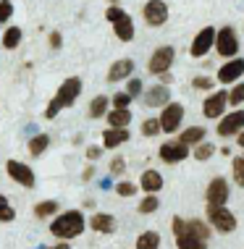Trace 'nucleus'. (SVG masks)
Masks as SVG:
<instances>
[{"label":"nucleus","mask_w":244,"mask_h":249,"mask_svg":"<svg viewBox=\"0 0 244 249\" xmlns=\"http://www.w3.org/2000/svg\"><path fill=\"white\" fill-rule=\"evenodd\" d=\"M158 205H160V202H158V194H147V197L139 202V213H142V215H150V213L158 210Z\"/></svg>","instance_id":"30"},{"label":"nucleus","mask_w":244,"mask_h":249,"mask_svg":"<svg viewBox=\"0 0 244 249\" xmlns=\"http://www.w3.org/2000/svg\"><path fill=\"white\" fill-rule=\"evenodd\" d=\"M189 158V144H184L179 139V142H166L160 147V160L163 163H181V160Z\"/></svg>","instance_id":"13"},{"label":"nucleus","mask_w":244,"mask_h":249,"mask_svg":"<svg viewBox=\"0 0 244 249\" xmlns=\"http://www.w3.org/2000/svg\"><path fill=\"white\" fill-rule=\"evenodd\" d=\"M142 16H145L147 26H163L168 21V5L163 3V0H147L145 8H142Z\"/></svg>","instance_id":"9"},{"label":"nucleus","mask_w":244,"mask_h":249,"mask_svg":"<svg viewBox=\"0 0 244 249\" xmlns=\"http://www.w3.org/2000/svg\"><path fill=\"white\" fill-rule=\"evenodd\" d=\"M173 58H176V50L171 48V45H160V48L152 53L150 63H147V71L150 73H166L168 69H171Z\"/></svg>","instance_id":"8"},{"label":"nucleus","mask_w":244,"mask_h":249,"mask_svg":"<svg viewBox=\"0 0 244 249\" xmlns=\"http://www.w3.org/2000/svg\"><path fill=\"white\" fill-rule=\"evenodd\" d=\"M50 48H53V50L60 48V35H58V32H53V35H50Z\"/></svg>","instance_id":"43"},{"label":"nucleus","mask_w":244,"mask_h":249,"mask_svg":"<svg viewBox=\"0 0 244 249\" xmlns=\"http://www.w3.org/2000/svg\"><path fill=\"white\" fill-rule=\"evenodd\" d=\"M192 87H194V89H210V87H213V79H207V76H194V79H192Z\"/></svg>","instance_id":"38"},{"label":"nucleus","mask_w":244,"mask_h":249,"mask_svg":"<svg viewBox=\"0 0 244 249\" xmlns=\"http://www.w3.org/2000/svg\"><path fill=\"white\" fill-rule=\"evenodd\" d=\"M171 228H173L176 247H179V249H207V241H205V239L192 236V233L187 231V220H184V218H179V215H176Z\"/></svg>","instance_id":"4"},{"label":"nucleus","mask_w":244,"mask_h":249,"mask_svg":"<svg viewBox=\"0 0 244 249\" xmlns=\"http://www.w3.org/2000/svg\"><path fill=\"white\" fill-rule=\"evenodd\" d=\"M242 73H244V58H228V63H223L218 69V82L234 84L242 79Z\"/></svg>","instance_id":"12"},{"label":"nucleus","mask_w":244,"mask_h":249,"mask_svg":"<svg viewBox=\"0 0 244 249\" xmlns=\"http://www.w3.org/2000/svg\"><path fill=\"white\" fill-rule=\"evenodd\" d=\"M205 197H207V205H226L228 202V181L226 178H213Z\"/></svg>","instance_id":"15"},{"label":"nucleus","mask_w":244,"mask_h":249,"mask_svg":"<svg viewBox=\"0 0 244 249\" xmlns=\"http://www.w3.org/2000/svg\"><path fill=\"white\" fill-rule=\"evenodd\" d=\"M181 121H184V105L179 103H168L166 107H163L160 113V126L166 134H176L181 126Z\"/></svg>","instance_id":"7"},{"label":"nucleus","mask_w":244,"mask_h":249,"mask_svg":"<svg viewBox=\"0 0 244 249\" xmlns=\"http://www.w3.org/2000/svg\"><path fill=\"white\" fill-rule=\"evenodd\" d=\"M81 231H84V215L79 210H66L63 215H58L50 223V233L58 236L60 241L76 239V236H81Z\"/></svg>","instance_id":"2"},{"label":"nucleus","mask_w":244,"mask_h":249,"mask_svg":"<svg viewBox=\"0 0 244 249\" xmlns=\"http://www.w3.org/2000/svg\"><path fill=\"white\" fill-rule=\"evenodd\" d=\"M228 103V95L226 92H213L207 100H205V105H202V113H205V118H221V110L226 107Z\"/></svg>","instance_id":"16"},{"label":"nucleus","mask_w":244,"mask_h":249,"mask_svg":"<svg viewBox=\"0 0 244 249\" xmlns=\"http://www.w3.org/2000/svg\"><path fill=\"white\" fill-rule=\"evenodd\" d=\"M139 186L147 194H158L163 189V176L158 171H145V173H142V178H139Z\"/></svg>","instance_id":"21"},{"label":"nucleus","mask_w":244,"mask_h":249,"mask_svg":"<svg viewBox=\"0 0 244 249\" xmlns=\"http://www.w3.org/2000/svg\"><path fill=\"white\" fill-rule=\"evenodd\" d=\"M124 158H116V160H113V163H111V173H121V171H124Z\"/></svg>","instance_id":"41"},{"label":"nucleus","mask_w":244,"mask_h":249,"mask_svg":"<svg viewBox=\"0 0 244 249\" xmlns=\"http://www.w3.org/2000/svg\"><path fill=\"white\" fill-rule=\"evenodd\" d=\"M215 50H218L223 58H236L239 37H236L234 26H221V29L215 32Z\"/></svg>","instance_id":"6"},{"label":"nucleus","mask_w":244,"mask_h":249,"mask_svg":"<svg viewBox=\"0 0 244 249\" xmlns=\"http://www.w3.org/2000/svg\"><path fill=\"white\" fill-rule=\"evenodd\" d=\"M129 103H131V95H129V92H118V95L113 97V105L116 107H129Z\"/></svg>","instance_id":"39"},{"label":"nucleus","mask_w":244,"mask_h":249,"mask_svg":"<svg viewBox=\"0 0 244 249\" xmlns=\"http://www.w3.org/2000/svg\"><path fill=\"white\" fill-rule=\"evenodd\" d=\"M108 3H111V5H118V0H108Z\"/></svg>","instance_id":"46"},{"label":"nucleus","mask_w":244,"mask_h":249,"mask_svg":"<svg viewBox=\"0 0 244 249\" xmlns=\"http://www.w3.org/2000/svg\"><path fill=\"white\" fill-rule=\"evenodd\" d=\"M239 131H244V110H234L226 118H221V124H218L221 137H234Z\"/></svg>","instance_id":"14"},{"label":"nucleus","mask_w":244,"mask_h":249,"mask_svg":"<svg viewBox=\"0 0 244 249\" xmlns=\"http://www.w3.org/2000/svg\"><path fill=\"white\" fill-rule=\"evenodd\" d=\"M19 42H21V26H8L3 35V48L13 50V48H19Z\"/></svg>","instance_id":"25"},{"label":"nucleus","mask_w":244,"mask_h":249,"mask_svg":"<svg viewBox=\"0 0 244 249\" xmlns=\"http://www.w3.org/2000/svg\"><path fill=\"white\" fill-rule=\"evenodd\" d=\"M131 71H134V60L121 58V60H116V63L111 66V71H108V82L116 84V82H121V79L131 76Z\"/></svg>","instance_id":"18"},{"label":"nucleus","mask_w":244,"mask_h":249,"mask_svg":"<svg viewBox=\"0 0 244 249\" xmlns=\"http://www.w3.org/2000/svg\"><path fill=\"white\" fill-rule=\"evenodd\" d=\"M213 48H215V29H213V26H205V29H202L200 35L194 37V42H192V48H189V53H192L194 58H202V55H207Z\"/></svg>","instance_id":"11"},{"label":"nucleus","mask_w":244,"mask_h":249,"mask_svg":"<svg viewBox=\"0 0 244 249\" xmlns=\"http://www.w3.org/2000/svg\"><path fill=\"white\" fill-rule=\"evenodd\" d=\"M145 103L150 105V107L168 105V103H171V89H168V87H163V84H155V87H150V89H147Z\"/></svg>","instance_id":"17"},{"label":"nucleus","mask_w":244,"mask_h":249,"mask_svg":"<svg viewBox=\"0 0 244 249\" xmlns=\"http://www.w3.org/2000/svg\"><path fill=\"white\" fill-rule=\"evenodd\" d=\"M228 103H231V105H242V103H244V82L236 84L234 89H231V95H228Z\"/></svg>","instance_id":"34"},{"label":"nucleus","mask_w":244,"mask_h":249,"mask_svg":"<svg viewBox=\"0 0 244 249\" xmlns=\"http://www.w3.org/2000/svg\"><path fill=\"white\" fill-rule=\"evenodd\" d=\"M179 139L184 144H200L202 139H205V129H202V126H189L187 131H181Z\"/></svg>","instance_id":"24"},{"label":"nucleus","mask_w":244,"mask_h":249,"mask_svg":"<svg viewBox=\"0 0 244 249\" xmlns=\"http://www.w3.org/2000/svg\"><path fill=\"white\" fill-rule=\"evenodd\" d=\"M100 155H103V150H100V147H90V150H87V158H90V160H97Z\"/></svg>","instance_id":"42"},{"label":"nucleus","mask_w":244,"mask_h":249,"mask_svg":"<svg viewBox=\"0 0 244 249\" xmlns=\"http://www.w3.org/2000/svg\"><path fill=\"white\" fill-rule=\"evenodd\" d=\"M213 152H215V147L213 144H207V142H200V144H194V158L197 160H210L213 158Z\"/></svg>","instance_id":"32"},{"label":"nucleus","mask_w":244,"mask_h":249,"mask_svg":"<svg viewBox=\"0 0 244 249\" xmlns=\"http://www.w3.org/2000/svg\"><path fill=\"white\" fill-rule=\"evenodd\" d=\"M81 95V79L79 76H71L66 79L63 84L58 87L56 97L47 103V110H45V118H56L63 107H71L74 103H76V97Z\"/></svg>","instance_id":"1"},{"label":"nucleus","mask_w":244,"mask_h":249,"mask_svg":"<svg viewBox=\"0 0 244 249\" xmlns=\"http://www.w3.org/2000/svg\"><path fill=\"white\" fill-rule=\"evenodd\" d=\"M129 121H131V110H129V107H116V110L108 113V124L118 126V129H126Z\"/></svg>","instance_id":"22"},{"label":"nucleus","mask_w":244,"mask_h":249,"mask_svg":"<svg viewBox=\"0 0 244 249\" xmlns=\"http://www.w3.org/2000/svg\"><path fill=\"white\" fill-rule=\"evenodd\" d=\"M13 218H16V210H13V207L8 205V199L0 194V220H3V223H11Z\"/></svg>","instance_id":"33"},{"label":"nucleus","mask_w":244,"mask_h":249,"mask_svg":"<svg viewBox=\"0 0 244 249\" xmlns=\"http://www.w3.org/2000/svg\"><path fill=\"white\" fill-rule=\"evenodd\" d=\"M108 103H111V100H108L105 95H97L90 103V118H103L105 116V110H108Z\"/></svg>","instance_id":"26"},{"label":"nucleus","mask_w":244,"mask_h":249,"mask_svg":"<svg viewBox=\"0 0 244 249\" xmlns=\"http://www.w3.org/2000/svg\"><path fill=\"white\" fill-rule=\"evenodd\" d=\"M207 220H210V226L223 233H231L236 228V218L231 210H226V205H207Z\"/></svg>","instance_id":"5"},{"label":"nucleus","mask_w":244,"mask_h":249,"mask_svg":"<svg viewBox=\"0 0 244 249\" xmlns=\"http://www.w3.org/2000/svg\"><path fill=\"white\" fill-rule=\"evenodd\" d=\"M160 131H163L160 118H147L145 124H142V134H145V137H158Z\"/></svg>","instance_id":"31"},{"label":"nucleus","mask_w":244,"mask_h":249,"mask_svg":"<svg viewBox=\"0 0 244 249\" xmlns=\"http://www.w3.org/2000/svg\"><path fill=\"white\" fill-rule=\"evenodd\" d=\"M137 249H160L158 231H145L142 236H137Z\"/></svg>","instance_id":"23"},{"label":"nucleus","mask_w":244,"mask_h":249,"mask_svg":"<svg viewBox=\"0 0 244 249\" xmlns=\"http://www.w3.org/2000/svg\"><path fill=\"white\" fill-rule=\"evenodd\" d=\"M116 194H121V197H131V194H137V186L129 184V181H121V184L116 186Z\"/></svg>","instance_id":"37"},{"label":"nucleus","mask_w":244,"mask_h":249,"mask_svg":"<svg viewBox=\"0 0 244 249\" xmlns=\"http://www.w3.org/2000/svg\"><path fill=\"white\" fill-rule=\"evenodd\" d=\"M13 16V3L11 0H0V24H5Z\"/></svg>","instance_id":"36"},{"label":"nucleus","mask_w":244,"mask_h":249,"mask_svg":"<svg viewBox=\"0 0 244 249\" xmlns=\"http://www.w3.org/2000/svg\"><path fill=\"white\" fill-rule=\"evenodd\" d=\"M50 249H69V244H66V241H60V244H56V247H50Z\"/></svg>","instance_id":"44"},{"label":"nucleus","mask_w":244,"mask_h":249,"mask_svg":"<svg viewBox=\"0 0 244 249\" xmlns=\"http://www.w3.org/2000/svg\"><path fill=\"white\" fill-rule=\"evenodd\" d=\"M187 231L192 233V236L205 239V241H207V236H210V226L202 223V220H187Z\"/></svg>","instance_id":"28"},{"label":"nucleus","mask_w":244,"mask_h":249,"mask_svg":"<svg viewBox=\"0 0 244 249\" xmlns=\"http://www.w3.org/2000/svg\"><path fill=\"white\" fill-rule=\"evenodd\" d=\"M47 144H50V137H47V134H37V137H32V142H29V155L39 158V155L47 150Z\"/></svg>","instance_id":"27"},{"label":"nucleus","mask_w":244,"mask_h":249,"mask_svg":"<svg viewBox=\"0 0 244 249\" xmlns=\"http://www.w3.org/2000/svg\"><path fill=\"white\" fill-rule=\"evenodd\" d=\"M90 226H92V231H97V233H113L116 231V218L108 215V213H97V215H92Z\"/></svg>","instance_id":"20"},{"label":"nucleus","mask_w":244,"mask_h":249,"mask_svg":"<svg viewBox=\"0 0 244 249\" xmlns=\"http://www.w3.org/2000/svg\"><path fill=\"white\" fill-rule=\"evenodd\" d=\"M105 18L113 24V32H116V37L121 39V42H131L134 39V21L121 5H108Z\"/></svg>","instance_id":"3"},{"label":"nucleus","mask_w":244,"mask_h":249,"mask_svg":"<svg viewBox=\"0 0 244 249\" xmlns=\"http://www.w3.org/2000/svg\"><path fill=\"white\" fill-rule=\"evenodd\" d=\"M126 89H129V95H131V97H137L142 92V82H139V79H131V82L126 84Z\"/></svg>","instance_id":"40"},{"label":"nucleus","mask_w":244,"mask_h":249,"mask_svg":"<svg viewBox=\"0 0 244 249\" xmlns=\"http://www.w3.org/2000/svg\"><path fill=\"white\" fill-rule=\"evenodd\" d=\"M58 213V202L56 199H47V202H39V205H35V215L37 218H47V215Z\"/></svg>","instance_id":"29"},{"label":"nucleus","mask_w":244,"mask_h":249,"mask_svg":"<svg viewBox=\"0 0 244 249\" xmlns=\"http://www.w3.org/2000/svg\"><path fill=\"white\" fill-rule=\"evenodd\" d=\"M236 142H239V147H244V131H239V137H236Z\"/></svg>","instance_id":"45"},{"label":"nucleus","mask_w":244,"mask_h":249,"mask_svg":"<svg viewBox=\"0 0 244 249\" xmlns=\"http://www.w3.org/2000/svg\"><path fill=\"white\" fill-rule=\"evenodd\" d=\"M234 181L239 186H244V158H236L234 160Z\"/></svg>","instance_id":"35"},{"label":"nucleus","mask_w":244,"mask_h":249,"mask_svg":"<svg viewBox=\"0 0 244 249\" xmlns=\"http://www.w3.org/2000/svg\"><path fill=\"white\" fill-rule=\"evenodd\" d=\"M5 171H8V176L16 181V184L26 186V189H32V186H35V173H32L29 165L19 163V160H8V163H5Z\"/></svg>","instance_id":"10"},{"label":"nucleus","mask_w":244,"mask_h":249,"mask_svg":"<svg viewBox=\"0 0 244 249\" xmlns=\"http://www.w3.org/2000/svg\"><path fill=\"white\" fill-rule=\"evenodd\" d=\"M129 142V131L126 129H118V126H111L108 131H103V144L105 150H116L118 144Z\"/></svg>","instance_id":"19"}]
</instances>
